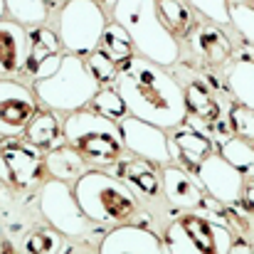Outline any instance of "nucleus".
Returning <instances> with one entry per match:
<instances>
[{
	"label": "nucleus",
	"instance_id": "f257e3e1",
	"mask_svg": "<svg viewBox=\"0 0 254 254\" xmlns=\"http://www.w3.org/2000/svg\"><path fill=\"white\" fill-rule=\"evenodd\" d=\"M116 89L128 109V116L148 121L158 128H178L188 119L185 94L178 79L168 74L161 64L146 57H131L121 64Z\"/></svg>",
	"mask_w": 254,
	"mask_h": 254
},
{
	"label": "nucleus",
	"instance_id": "f03ea898",
	"mask_svg": "<svg viewBox=\"0 0 254 254\" xmlns=\"http://www.w3.org/2000/svg\"><path fill=\"white\" fill-rule=\"evenodd\" d=\"M114 20L131 35L141 57L161 67L178 62L180 45L158 12V0H114Z\"/></svg>",
	"mask_w": 254,
	"mask_h": 254
},
{
	"label": "nucleus",
	"instance_id": "7ed1b4c3",
	"mask_svg": "<svg viewBox=\"0 0 254 254\" xmlns=\"http://www.w3.org/2000/svg\"><path fill=\"white\" fill-rule=\"evenodd\" d=\"M74 195L79 207L94 225L106 227H121L128 225L138 210V197L126 188L124 180H119L114 173L104 170H89L74 183Z\"/></svg>",
	"mask_w": 254,
	"mask_h": 254
},
{
	"label": "nucleus",
	"instance_id": "20e7f679",
	"mask_svg": "<svg viewBox=\"0 0 254 254\" xmlns=\"http://www.w3.org/2000/svg\"><path fill=\"white\" fill-rule=\"evenodd\" d=\"M64 143L82 153L89 166L119 163L126 146L116 121L96 114L94 109H79L64 121Z\"/></svg>",
	"mask_w": 254,
	"mask_h": 254
},
{
	"label": "nucleus",
	"instance_id": "39448f33",
	"mask_svg": "<svg viewBox=\"0 0 254 254\" xmlns=\"http://www.w3.org/2000/svg\"><path fill=\"white\" fill-rule=\"evenodd\" d=\"M99 89L101 86L91 77L86 62L69 52L62 57V64L55 74H50L47 79H37L32 86V91L47 109L67 114H74L84 109L86 104H91Z\"/></svg>",
	"mask_w": 254,
	"mask_h": 254
},
{
	"label": "nucleus",
	"instance_id": "423d86ee",
	"mask_svg": "<svg viewBox=\"0 0 254 254\" xmlns=\"http://www.w3.org/2000/svg\"><path fill=\"white\" fill-rule=\"evenodd\" d=\"M163 242L170 254H230L232 230L220 220H212L200 212H188L170 220Z\"/></svg>",
	"mask_w": 254,
	"mask_h": 254
},
{
	"label": "nucleus",
	"instance_id": "0eeeda50",
	"mask_svg": "<svg viewBox=\"0 0 254 254\" xmlns=\"http://www.w3.org/2000/svg\"><path fill=\"white\" fill-rule=\"evenodd\" d=\"M104 10L96 0H67L57 17V35L69 55L89 57L106 30Z\"/></svg>",
	"mask_w": 254,
	"mask_h": 254
},
{
	"label": "nucleus",
	"instance_id": "6e6552de",
	"mask_svg": "<svg viewBox=\"0 0 254 254\" xmlns=\"http://www.w3.org/2000/svg\"><path fill=\"white\" fill-rule=\"evenodd\" d=\"M40 212L50 227L64 237H84L91 230V220L77 202L74 185L62 180H47L40 190Z\"/></svg>",
	"mask_w": 254,
	"mask_h": 254
},
{
	"label": "nucleus",
	"instance_id": "1a4fd4ad",
	"mask_svg": "<svg viewBox=\"0 0 254 254\" xmlns=\"http://www.w3.org/2000/svg\"><path fill=\"white\" fill-rule=\"evenodd\" d=\"M45 173V156L22 138L0 141V185L10 190H30Z\"/></svg>",
	"mask_w": 254,
	"mask_h": 254
},
{
	"label": "nucleus",
	"instance_id": "9d476101",
	"mask_svg": "<svg viewBox=\"0 0 254 254\" xmlns=\"http://www.w3.org/2000/svg\"><path fill=\"white\" fill-rule=\"evenodd\" d=\"M119 128H121L126 151H131L136 158L151 161L156 166L173 163V146H170V138L166 136L163 128H158L148 121H141L136 116H126L119 124Z\"/></svg>",
	"mask_w": 254,
	"mask_h": 254
},
{
	"label": "nucleus",
	"instance_id": "9b49d317",
	"mask_svg": "<svg viewBox=\"0 0 254 254\" xmlns=\"http://www.w3.org/2000/svg\"><path fill=\"white\" fill-rule=\"evenodd\" d=\"M37 94L15 79H0V136L20 138L37 114Z\"/></svg>",
	"mask_w": 254,
	"mask_h": 254
},
{
	"label": "nucleus",
	"instance_id": "f8f14e48",
	"mask_svg": "<svg viewBox=\"0 0 254 254\" xmlns=\"http://www.w3.org/2000/svg\"><path fill=\"white\" fill-rule=\"evenodd\" d=\"M195 175L202 185V190L217 200L220 205H237L242 202V192H245V175L235 166H230L220 153L207 156L202 163L195 166Z\"/></svg>",
	"mask_w": 254,
	"mask_h": 254
},
{
	"label": "nucleus",
	"instance_id": "ddd939ff",
	"mask_svg": "<svg viewBox=\"0 0 254 254\" xmlns=\"http://www.w3.org/2000/svg\"><path fill=\"white\" fill-rule=\"evenodd\" d=\"M62 40L55 30L40 25L27 30V64L25 72L27 77L37 79H47L50 74H55L62 64Z\"/></svg>",
	"mask_w": 254,
	"mask_h": 254
},
{
	"label": "nucleus",
	"instance_id": "4468645a",
	"mask_svg": "<svg viewBox=\"0 0 254 254\" xmlns=\"http://www.w3.org/2000/svg\"><path fill=\"white\" fill-rule=\"evenodd\" d=\"M99 254H170L163 237L143 225L114 227L99 245Z\"/></svg>",
	"mask_w": 254,
	"mask_h": 254
},
{
	"label": "nucleus",
	"instance_id": "2eb2a0df",
	"mask_svg": "<svg viewBox=\"0 0 254 254\" xmlns=\"http://www.w3.org/2000/svg\"><path fill=\"white\" fill-rule=\"evenodd\" d=\"M163 173V197L173 207L180 210H197L205 202V190L195 173H188L185 168L168 163Z\"/></svg>",
	"mask_w": 254,
	"mask_h": 254
},
{
	"label": "nucleus",
	"instance_id": "dca6fc26",
	"mask_svg": "<svg viewBox=\"0 0 254 254\" xmlns=\"http://www.w3.org/2000/svg\"><path fill=\"white\" fill-rule=\"evenodd\" d=\"M114 175L119 180H124L126 188L138 200H158V197H163V173H158L156 163H151V161H143V158L121 161L119 170Z\"/></svg>",
	"mask_w": 254,
	"mask_h": 254
},
{
	"label": "nucleus",
	"instance_id": "f3484780",
	"mask_svg": "<svg viewBox=\"0 0 254 254\" xmlns=\"http://www.w3.org/2000/svg\"><path fill=\"white\" fill-rule=\"evenodd\" d=\"M27 64V30L15 20H0V77L25 72Z\"/></svg>",
	"mask_w": 254,
	"mask_h": 254
},
{
	"label": "nucleus",
	"instance_id": "a211bd4d",
	"mask_svg": "<svg viewBox=\"0 0 254 254\" xmlns=\"http://www.w3.org/2000/svg\"><path fill=\"white\" fill-rule=\"evenodd\" d=\"M188 37H190L192 55L202 64H207V67H222L225 62H230V57H232V42H230V37L220 27H215V25H200V27H192V32Z\"/></svg>",
	"mask_w": 254,
	"mask_h": 254
},
{
	"label": "nucleus",
	"instance_id": "6ab92c4d",
	"mask_svg": "<svg viewBox=\"0 0 254 254\" xmlns=\"http://www.w3.org/2000/svg\"><path fill=\"white\" fill-rule=\"evenodd\" d=\"M170 146H173V158L180 156L190 166H197L207 156L215 153L212 138L207 133H202L200 128H195V126H178L173 138H170Z\"/></svg>",
	"mask_w": 254,
	"mask_h": 254
},
{
	"label": "nucleus",
	"instance_id": "aec40b11",
	"mask_svg": "<svg viewBox=\"0 0 254 254\" xmlns=\"http://www.w3.org/2000/svg\"><path fill=\"white\" fill-rule=\"evenodd\" d=\"M45 170L52 175V180H62V183L74 185L84 173H89V163L69 143H62V146L45 153Z\"/></svg>",
	"mask_w": 254,
	"mask_h": 254
},
{
	"label": "nucleus",
	"instance_id": "412c9836",
	"mask_svg": "<svg viewBox=\"0 0 254 254\" xmlns=\"http://www.w3.org/2000/svg\"><path fill=\"white\" fill-rule=\"evenodd\" d=\"M185 94V106H188V116H192V124H215L220 119V99L215 96V91L207 84H202L200 79H190L183 86Z\"/></svg>",
	"mask_w": 254,
	"mask_h": 254
},
{
	"label": "nucleus",
	"instance_id": "4be33fe9",
	"mask_svg": "<svg viewBox=\"0 0 254 254\" xmlns=\"http://www.w3.org/2000/svg\"><path fill=\"white\" fill-rule=\"evenodd\" d=\"M25 141H30L40 151H52L64 143V124L55 111H37L25 128Z\"/></svg>",
	"mask_w": 254,
	"mask_h": 254
},
{
	"label": "nucleus",
	"instance_id": "5701e85b",
	"mask_svg": "<svg viewBox=\"0 0 254 254\" xmlns=\"http://www.w3.org/2000/svg\"><path fill=\"white\" fill-rule=\"evenodd\" d=\"M99 50H101L106 57H111L119 67L126 64V62L133 57V52H136L131 35H128L116 20L106 25V30H104V35H101V42H99Z\"/></svg>",
	"mask_w": 254,
	"mask_h": 254
},
{
	"label": "nucleus",
	"instance_id": "b1692460",
	"mask_svg": "<svg viewBox=\"0 0 254 254\" xmlns=\"http://www.w3.org/2000/svg\"><path fill=\"white\" fill-rule=\"evenodd\" d=\"M227 89L230 94L245 104L254 109V62L252 60H237L230 72H227Z\"/></svg>",
	"mask_w": 254,
	"mask_h": 254
},
{
	"label": "nucleus",
	"instance_id": "393cba45",
	"mask_svg": "<svg viewBox=\"0 0 254 254\" xmlns=\"http://www.w3.org/2000/svg\"><path fill=\"white\" fill-rule=\"evenodd\" d=\"M64 252H67L64 235L57 232L55 227L32 230L20 245V254H64Z\"/></svg>",
	"mask_w": 254,
	"mask_h": 254
},
{
	"label": "nucleus",
	"instance_id": "a878e982",
	"mask_svg": "<svg viewBox=\"0 0 254 254\" xmlns=\"http://www.w3.org/2000/svg\"><path fill=\"white\" fill-rule=\"evenodd\" d=\"M5 12L22 27H40L50 17L47 0H5Z\"/></svg>",
	"mask_w": 254,
	"mask_h": 254
},
{
	"label": "nucleus",
	"instance_id": "bb28decb",
	"mask_svg": "<svg viewBox=\"0 0 254 254\" xmlns=\"http://www.w3.org/2000/svg\"><path fill=\"white\" fill-rule=\"evenodd\" d=\"M158 12L175 37L192 32V10L188 0H158Z\"/></svg>",
	"mask_w": 254,
	"mask_h": 254
},
{
	"label": "nucleus",
	"instance_id": "cd10ccee",
	"mask_svg": "<svg viewBox=\"0 0 254 254\" xmlns=\"http://www.w3.org/2000/svg\"><path fill=\"white\" fill-rule=\"evenodd\" d=\"M220 156L235 166L245 178L252 175L254 178V143L252 141H245L240 136H230L227 141H222L220 146Z\"/></svg>",
	"mask_w": 254,
	"mask_h": 254
},
{
	"label": "nucleus",
	"instance_id": "c85d7f7f",
	"mask_svg": "<svg viewBox=\"0 0 254 254\" xmlns=\"http://www.w3.org/2000/svg\"><path fill=\"white\" fill-rule=\"evenodd\" d=\"M91 109H94L96 114L111 119V121H119V124L128 116V109H126V104H124V99H121V94H119L116 86H104V89H99L96 96L91 99Z\"/></svg>",
	"mask_w": 254,
	"mask_h": 254
},
{
	"label": "nucleus",
	"instance_id": "c756f323",
	"mask_svg": "<svg viewBox=\"0 0 254 254\" xmlns=\"http://www.w3.org/2000/svg\"><path fill=\"white\" fill-rule=\"evenodd\" d=\"M86 67H89V72H91V77L99 82V84H111V82H116V77H119V64L111 60V57H106L99 47L86 57Z\"/></svg>",
	"mask_w": 254,
	"mask_h": 254
},
{
	"label": "nucleus",
	"instance_id": "7c9ffc66",
	"mask_svg": "<svg viewBox=\"0 0 254 254\" xmlns=\"http://www.w3.org/2000/svg\"><path fill=\"white\" fill-rule=\"evenodd\" d=\"M230 25L240 32L245 42L254 45V7L247 2H230Z\"/></svg>",
	"mask_w": 254,
	"mask_h": 254
},
{
	"label": "nucleus",
	"instance_id": "2f4dec72",
	"mask_svg": "<svg viewBox=\"0 0 254 254\" xmlns=\"http://www.w3.org/2000/svg\"><path fill=\"white\" fill-rule=\"evenodd\" d=\"M230 126H232L235 136L254 143V109L245 106V104L232 106L230 109Z\"/></svg>",
	"mask_w": 254,
	"mask_h": 254
},
{
	"label": "nucleus",
	"instance_id": "473e14b6",
	"mask_svg": "<svg viewBox=\"0 0 254 254\" xmlns=\"http://www.w3.org/2000/svg\"><path fill=\"white\" fill-rule=\"evenodd\" d=\"M188 5L215 25H230V0H188Z\"/></svg>",
	"mask_w": 254,
	"mask_h": 254
},
{
	"label": "nucleus",
	"instance_id": "72a5a7b5",
	"mask_svg": "<svg viewBox=\"0 0 254 254\" xmlns=\"http://www.w3.org/2000/svg\"><path fill=\"white\" fill-rule=\"evenodd\" d=\"M242 205H245V210L254 215V180L252 183H245V192H242Z\"/></svg>",
	"mask_w": 254,
	"mask_h": 254
},
{
	"label": "nucleus",
	"instance_id": "f704fd0d",
	"mask_svg": "<svg viewBox=\"0 0 254 254\" xmlns=\"http://www.w3.org/2000/svg\"><path fill=\"white\" fill-rule=\"evenodd\" d=\"M230 254H254V247L250 245V242H247V240H242V237H235Z\"/></svg>",
	"mask_w": 254,
	"mask_h": 254
},
{
	"label": "nucleus",
	"instance_id": "c9c22d12",
	"mask_svg": "<svg viewBox=\"0 0 254 254\" xmlns=\"http://www.w3.org/2000/svg\"><path fill=\"white\" fill-rule=\"evenodd\" d=\"M0 254H17V252H15V247H12V245L2 242V245H0Z\"/></svg>",
	"mask_w": 254,
	"mask_h": 254
},
{
	"label": "nucleus",
	"instance_id": "e433bc0d",
	"mask_svg": "<svg viewBox=\"0 0 254 254\" xmlns=\"http://www.w3.org/2000/svg\"><path fill=\"white\" fill-rule=\"evenodd\" d=\"M2 15H5V0H0V20H2Z\"/></svg>",
	"mask_w": 254,
	"mask_h": 254
},
{
	"label": "nucleus",
	"instance_id": "4c0bfd02",
	"mask_svg": "<svg viewBox=\"0 0 254 254\" xmlns=\"http://www.w3.org/2000/svg\"><path fill=\"white\" fill-rule=\"evenodd\" d=\"M96 2H106V0H96Z\"/></svg>",
	"mask_w": 254,
	"mask_h": 254
}]
</instances>
